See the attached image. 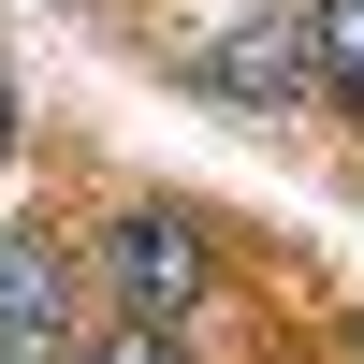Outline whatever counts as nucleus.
Instances as JSON below:
<instances>
[{
	"mask_svg": "<svg viewBox=\"0 0 364 364\" xmlns=\"http://www.w3.org/2000/svg\"><path fill=\"white\" fill-rule=\"evenodd\" d=\"M233 233L204 190H117L102 219H87V291H102V321H161V336H204L233 291Z\"/></svg>",
	"mask_w": 364,
	"mask_h": 364,
	"instance_id": "obj_1",
	"label": "nucleus"
},
{
	"mask_svg": "<svg viewBox=\"0 0 364 364\" xmlns=\"http://www.w3.org/2000/svg\"><path fill=\"white\" fill-rule=\"evenodd\" d=\"M336 336H350V364H364V306H350V321H336Z\"/></svg>",
	"mask_w": 364,
	"mask_h": 364,
	"instance_id": "obj_7",
	"label": "nucleus"
},
{
	"mask_svg": "<svg viewBox=\"0 0 364 364\" xmlns=\"http://www.w3.org/2000/svg\"><path fill=\"white\" fill-rule=\"evenodd\" d=\"M306 58H321V117L364 132V0H306Z\"/></svg>",
	"mask_w": 364,
	"mask_h": 364,
	"instance_id": "obj_4",
	"label": "nucleus"
},
{
	"mask_svg": "<svg viewBox=\"0 0 364 364\" xmlns=\"http://www.w3.org/2000/svg\"><path fill=\"white\" fill-rule=\"evenodd\" d=\"M102 291H87V233L58 219H0V364H73L102 336Z\"/></svg>",
	"mask_w": 364,
	"mask_h": 364,
	"instance_id": "obj_2",
	"label": "nucleus"
},
{
	"mask_svg": "<svg viewBox=\"0 0 364 364\" xmlns=\"http://www.w3.org/2000/svg\"><path fill=\"white\" fill-rule=\"evenodd\" d=\"M190 87H219V102H248V117H291V102H321V58H306V15H233L219 44H190Z\"/></svg>",
	"mask_w": 364,
	"mask_h": 364,
	"instance_id": "obj_3",
	"label": "nucleus"
},
{
	"mask_svg": "<svg viewBox=\"0 0 364 364\" xmlns=\"http://www.w3.org/2000/svg\"><path fill=\"white\" fill-rule=\"evenodd\" d=\"M73 364H219V350H204V336H161V321H102Z\"/></svg>",
	"mask_w": 364,
	"mask_h": 364,
	"instance_id": "obj_5",
	"label": "nucleus"
},
{
	"mask_svg": "<svg viewBox=\"0 0 364 364\" xmlns=\"http://www.w3.org/2000/svg\"><path fill=\"white\" fill-rule=\"evenodd\" d=\"M29 161V117H15V73H0V175Z\"/></svg>",
	"mask_w": 364,
	"mask_h": 364,
	"instance_id": "obj_6",
	"label": "nucleus"
}]
</instances>
